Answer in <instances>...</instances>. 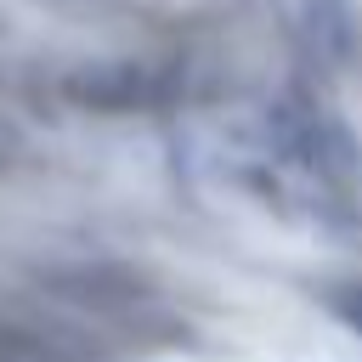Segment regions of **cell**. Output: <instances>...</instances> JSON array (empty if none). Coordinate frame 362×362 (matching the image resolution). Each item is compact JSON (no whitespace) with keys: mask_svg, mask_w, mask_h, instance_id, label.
Instances as JSON below:
<instances>
[{"mask_svg":"<svg viewBox=\"0 0 362 362\" xmlns=\"http://www.w3.org/2000/svg\"><path fill=\"white\" fill-rule=\"evenodd\" d=\"M328 311L362 334V283H345V288H328Z\"/></svg>","mask_w":362,"mask_h":362,"instance_id":"obj_1","label":"cell"}]
</instances>
